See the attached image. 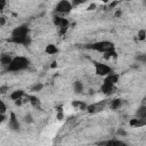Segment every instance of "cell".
<instances>
[{"label": "cell", "mask_w": 146, "mask_h": 146, "mask_svg": "<svg viewBox=\"0 0 146 146\" xmlns=\"http://www.w3.org/2000/svg\"><path fill=\"white\" fill-rule=\"evenodd\" d=\"M8 42L10 43H15V44H22L24 47H27L31 44L32 42V39L30 35H26V36H9L7 39Z\"/></svg>", "instance_id": "8992f818"}, {"label": "cell", "mask_w": 146, "mask_h": 146, "mask_svg": "<svg viewBox=\"0 0 146 146\" xmlns=\"http://www.w3.org/2000/svg\"><path fill=\"white\" fill-rule=\"evenodd\" d=\"M106 105V100H102V102H98V103H95V104H91V105H87V111L91 114H95L99 111H103L104 107Z\"/></svg>", "instance_id": "ba28073f"}, {"label": "cell", "mask_w": 146, "mask_h": 146, "mask_svg": "<svg viewBox=\"0 0 146 146\" xmlns=\"http://www.w3.org/2000/svg\"><path fill=\"white\" fill-rule=\"evenodd\" d=\"M8 128L11 131H19L21 130V122L18 121V117L14 112L9 114V121H8Z\"/></svg>", "instance_id": "52a82bcc"}, {"label": "cell", "mask_w": 146, "mask_h": 146, "mask_svg": "<svg viewBox=\"0 0 146 146\" xmlns=\"http://www.w3.org/2000/svg\"><path fill=\"white\" fill-rule=\"evenodd\" d=\"M100 145H127L124 141H122V140H119V139H111V140H107V141H102V143H99Z\"/></svg>", "instance_id": "ffe728a7"}, {"label": "cell", "mask_w": 146, "mask_h": 146, "mask_svg": "<svg viewBox=\"0 0 146 146\" xmlns=\"http://www.w3.org/2000/svg\"><path fill=\"white\" fill-rule=\"evenodd\" d=\"M72 105H73L74 107H79V108L82 110V111H86V108H87V104L83 103V102H81V100H75V102L72 103Z\"/></svg>", "instance_id": "7402d4cb"}, {"label": "cell", "mask_w": 146, "mask_h": 146, "mask_svg": "<svg viewBox=\"0 0 146 146\" xmlns=\"http://www.w3.org/2000/svg\"><path fill=\"white\" fill-rule=\"evenodd\" d=\"M129 124H130L131 127H137V128L144 127V125L146 124V120L139 119V117H135V119H131V120L129 121Z\"/></svg>", "instance_id": "4fadbf2b"}, {"label": "cell", "mask_w": 146, "mask_h": 146, "mask_svg": "<svg viewBox=\"0 0 146 146\" xmlns=\"http://www.w3.org/2000/svg\"><path fill=\"white\" fill-rule=\"evenodd\" d=\"M72 87H73V90H74V92H75V94H81V92L83 91V89H84L83 83H82L81 81H79V80L74 81Z\"/></svg>", "instance_id": "9a60e30c"}, {"label": "cell", "mask_w": 146, "mask_h": 146, "mask_svg": "<svg viewBox=\"0 0 146 146\" xmlns=\"http://www.w3.org/2000/svg\"><path fill=\"white\" fill-rule=\"evenodd\" d=\"M44 51H46V54H48V55H56V54L58 52V48H57V46H55L54 43H49V44H47Z\"/></svg>", "instance_id": "e0dca14e"}, {"label": "cell", "mask_w": 146, "mask_h": 146, "mask_svg": "<svg viewBox=\"0 0 146 146\" xmlns=\"http://www.w3.org/2000/svg\"><path fill=\"white\" fill-rule=\"evenodd\" d=\"M6 5H7V0H0V11L5 9Z\"/></svg>", "instance_id": "4dcf8cb0"}, {"label": "cell", "mask_w": 146, "mask_h": 146, "mask_svg": "<svg viewBox=\"0 0 146 146\" xmlns=\"http://www.w3.org/2000/svg\"><path fill=\"white\" fill-rule=\"evenodd\" d=\"M7 89H8V87H1V88H0V92L3 94V92H6Z\"/></svg>", "instance_id": "d590c367"}, {"label": "cell", "mask_w": 146, "mask_h": 146, "mask_svg": "<svg viewBox=\"0 0 146 146\" xmlns=\"http://www.w3.org/2000/svg\"><path fill=\"white\" fill-rule=\"evenodd\" d=\"M137 39H138L139 41H145V39H146V30H145V29H140V30L138 31V33H137Z\"/></svg>", "instance_id": "603a6c76"}, {"label": "cell", "mask_w": 146, "mask_h": 146, "mask_svg": "<svg viewBox=\"0 0 146 146\" xmlns=\"http://www.w3.org/2000/svg\"><path fill=\"white\" fill-rule=\"evenodd\" d=\"M116 57H117V52H116L115 48L112 49V50H108V51L104 52V58L105 59H111V58H116Z\"/></svg>", "instance_id": "44dd1931"}, {"label": "cell", "mask_w": 146, "mask_h": 146, "mask_svg": "<svg viewBox=\"0 0 146 146\" xmlns=\"http://www.w3.org/2000/svg\"><path fill=\"white\" fill-rule=\"evenodd\" d=\"M117 1H121V0H117ZM124 1H130V0H124Z\"/></svg>", "instance_id": "f35d334b"}, {"label": "cell", "mask_w": 146, "mask_h": 146, "mask_svg": "<svg viewBox=\"0 0 146 146\" xmlns=\"http://www.w3.org/2000/svg\"><path fill=\"white\" fill-rule=\"evenodd\" d=\"M6 112H7V105L5 104L3 100L0 99V113H1V114H5Z\"/></svg>", "instance_id": "4316f807"}, {"label": "cell", "mask_w": 146, "mask_h": 146, "mask_svg": "<svg viewBox=\"0 0 146 146\" xmlns=\"http://www.w3.org/2000/svg\"><path fill=\"white\" fill-rule=\"evenodd\" d=\"M52 22L56 26H58V29L63 27V26H68V19L64 18V17H60V16H54Z\"/></svg>", "instance_id": "30bf717a"}, {"label": "cell", "mask_w": 146, "mask_h": 146, "mask_svg": "<svg viewBox=\"0 0 146 146\" xmlns=\"http://www.w3.org/2000/svg\"><path fill=\"white\" fill-rule=\"evenodd\" d=\"M119 74H116V73H111V74H108V75H106L105 76V79H104V81L103 82H105V83H108V84H112V86H115L117 82H119Z\"/></svg>", "instance_id": "9c48e42d"}, {"label": "cell", "mask_w": 146, "mask_h": 146, "mask_svg": "<svg viewBox=\"0 0 146 146\" xmlns=\"http://www.w3.org/2000/svg\"><path fill=\"white\" fill-rule=\"evenodd\" d=\"M95 8H96V5H95V3H91V5L88 7V10H94Z\"/></svg>", "instance_id": "e575fe53"}, {"label": "cell", "mask_w": 146, "mask_h": 146, "mask_svg": "<svg viewBox=\"0 0 146 146\" xmlns=\"http://www.w3.org/2000/svg\"><path fill=\"white\" fill-rule=\"evenodd\" d=\"M72 9H73V7H72V3L70 0H59L54 8L55 13L59 14V15H67L72 11Z\"/></svg>", "instance_id": "3957f363"}, {"label": "cell", "mask_w": 146, "mask_h": 146, "mask_svg": "<svg viewBox=\"0 0 146 146\" xmlns=\"http://www.w3.org/2000/svg\"><path fill=\"white\" fill-rule=\"evenodd\" d=\"M7 23V19L5 16H0V27H2L5 24Z\"/></svg>", "instance_id": "f546056e"}, {"label": "cell", "mask_w": 146, "mask_h": 146, "mask_svg": "<svg viewBox=\"0 0 146 146\" xmlns=\"http://www.w3.org/2000/svg\"><path fill=\"white\" fill-rule=\"evenodd\" d=\"M64 117V114H63V112L62 111H58V114H57V119L58 120H62Z\"/></svg>", "instance_id": "d6a6232c"}, {"label": "cell", "mask_w": 146, "mask_h": 146, "mask_svg": "<svg viewBox=\"0 0 146 146\" xmlns=\"http://www.w3.org/2000/svg\"><path fill=\"white\" fill-rule=\"evenodd\" d=\"M136 59H137V62H140L141 64H144V63H146V55L141 54V55L137 56V57H136Z\"/></svg>", "instance_id": "83f0119b"}, {"label": "cell", "mask_w": 146, "mask_h": 146, "mask_svg": "<svg viewBox=\"0 0 146 146\" xmlns=\"http://www.w3.org/2000/svg\"><path fill=\"white\" fill-rule=\"evenodd\" d=\"M115 17H121V15H122V10L121 9H117L116 11H115Z\"/></svg>", "instance_id": "1f68e13d"}, {"label": "cell", "mask_w": 146, "mask_h": 146, "mask_svg": "<svg viewBox=\"0 0 146 146\" xmlns=\"http://www.w3.org/2000/svg\"><path fill=\"white\" fill-rule=\"evenodd\" d=\"M114 48H115V44L112 41H107V40L97 41V42H94V43H90V44L86 46V49L94 50V51H97V52H103V54L108 51V50H112Z\"/></svg>", "instance_id": "7a4b0ae2"}, {"label": "cell", "mask_w": 146, "mask_h": 146, "mask_svg": "<svg viewBox=\"0 0 146 146\" xmlns=\"http://www.w3.org/2000/svg\"><path fill=\"white\" fill-rule=\"evenodd\" d=\"M23 121L25 122V123H27V124H31V123H33V116L30 114V113H27V114H25L24 115V117H23Z\"/></svg>", "instance_id": "cb8c5ba5"}, {"label": "cell", "mask_w": 146, "mask_h": 146, "mask_svg": "<svg viewBox=\"0 0 146 146\" xmlns=\"http://www.w3.org/2000/svg\"><path fill=\"white\" fill-rule=\"evenodd\" d=\"M25 96V91L22 90V89H17V90H14L11 94H10V99H13L14 102L19 99V98H23Z\"/></svg>", "instance_id": "5bb4252c"}, {"label": "cell", "mask_w": 146, "mask_h": 146, "mask_svg": "<svg viewBox=\"0 0 146 146\" xmlns=\"http://www.w3.org/2000/svg\"><path fill=\"white\" fill-rule=\"evenodd\" d=\"M56 66H57V63H56V62H54V63H52V65H51V67H56Z\"/></svg>", "instance_id": "8d00e7d4"}, {"label": "cell", "mask_w": 146, "mask_h": 146, "mask_svg": "<svg viewBox=\"0 0 146 146\" xmlns=\"http://www.w3.org/2000/svg\"><path fill=\"white\" fill-rule=\"evenodd\" d=\"M43 89V84L42 83H35L34 86L31 87V91H41Z\"/></svg>", "instance_id": "d4e9b609"}, {"label": "cell", "mask_w": 146, "mask_h": 146, "mask_svg": "<svg viewBox=\"0 0 146 146\" xmlns=\"http://www.w3.org/2000/svg\"><path fill=\"white\" fill-rule=\"evenodd\" d=\"M136 117H139V119H144V120H146V106H145V105H141V106L137 110Z\"/></svg>", "instance_id": "d6986e66"}, {"label": "cell", "mask_w": 146, "mask_h": 146, "mask_svg": "<svg viewBox=\"0 0 146 146\" xmlns=\"http://www.w3.org/2000/svg\"><path fill=\"white\" fill-rule=\"evenodd\" d=\"M116 133H117L119 136H123V137H124V136H127V131H125V130H123L122 128H119V129H117V131H116Z\"/></svg>", "instance_id": "f1b7e54d"}, {"label": "cell", "mask_w": 146, "mask_h": 146, "mask_svg": "<svg viewBox=\"0 0 146 146\" xmlns=\"http://www.w3.org/2000/svg\"><path fill=\"white\" fill-rule=\"evenodd\" d=\"M122 104H123L122 99H120V98H115V99L111 100V103H110V107H111L112 110H119V108H121Z\"/></svg>", "instance_id": "ac0fdd59"}, {"label": "cell", "mask_w": 146, "mask_h": 146, "mask_svg": "<svg viewBox=\"0 0 146 146\" xmlns=\"http://www.w3.org/2000/svg\"><path fill=\"white\" fill-rule=\"evenodd\" d=\"M5 120H6V115H5V114H1V113H0V123H1V122H3Z\"/></svg>", "instance_id": "836d02e7"}, {"label": "cell", "mask_w": 146, "mask_h": 146, "mask_svg": "<svg viewBox=\"0 0 146 146\" xmlns=\"http://www.w3.org/2000/svg\"><path fill=\"white\" fill-rule=\"evenodd\" d=\"M114 90V86L112 84H108V83H105L103 82L102 86H100V91L104 94V95H111Z\"/></svg>", "instance_id": "7c38bea8"}, {"label": "cell", "mask_w": 146, "mask_h": 146, "mask_svg": "<svg viewBox=\"0 0 146 146\" xmlns=\"http://www.w3.org/2000/svg\"><path fill=\"white\" fill-rule=\"evenodd\" d=\"M94 66H95V73L98 76H106V75L113 73V68L110 65H107V64L95 62L94 63Z\"/></svg>", "instance_id": "277c9868"}, {"label": "cell", "mask_w": 146, "mask_h": 146, "mask_svg": "<svg viewBox=\"0 0 146 146\" xmlns=\"http://www.w3.org/2000/svg\"><path fill=\"white\" fill-rule=\"evenodd\" d=\"M26 98H27V102H29L33 107H39V106H40V99H39L36 96H34V95H29Z\"/></svg>", "instance_id": "2e32d148"}, {"label": "cell", "mask_w": 146, "mask_h": 146, "mask_svg": "<svg viewBox=\"0 0 146 146\" xmlns=\"http://www.w3.org/2000/svg\"><path fill=\"white\" fill-rule=\"evenodd\" d=\"M30 65V59L25 56H15L13 57L10 64L6 67V70L8 72H19V71H24L29 67Z\"/></svg>", "instance_id": "6da1fadb"}, {"label": "cell", "mask_w": 146, "mask_h": 146, "mask_svg": "<svg viewBox=\"0 0 146 146\" xmlns=\"http://www.w3.org/2000/svg\"><path fill=\"white\" fill-rule=\"evenodd\" d=\"M11 59H13V56H11L10 54H2V55L0 56V63H1V65L5 66V67H7V66L10 64Z\"/></svg>", "instance_id": "8fae6325"}, {"label": "cell", "mask_w": 146, "mask_h": 146, "mask_svg": "<svg viewBox=\"0 0 146 146\" xmlns=\"http://www.w3.org/2000/svg\"><path fill=\"white\" fill-rule=\"evenodd\" d=\"M104 3H108V2H111V0H102Z\"/></svg>", "instance_id": "74e56055"}, {"label": "cell", "mask_w": 146, "mask_h": 146, "mask_svg": "<svg viewBox=\"0 0 146 146\" xmlns=\"http://www.w3.org/2000/svg\"><path fill=\"white\" fill-rule=\"evenodd\" d=\"M26 35H30V29L27 24L17 25L11 30V33H10V36H26Z\"/></svg>", "instance_id": "5b68a950"}, {"label": "cell", "mask_w": 146, "mask_h": 146, "mask_svg": "<svg viewBox=\"0 0 146 146\" xmlns=\"http://www.w3.org/2000/svg\"><path fill=\"white\" fill-rule=\"evenodd\" d=\"M86 2H87V0H71V3H72L73 8H75L78 6H81V5L86 3Z\"/></svg>", "instance_id": "484cf974"}]
</instances>
